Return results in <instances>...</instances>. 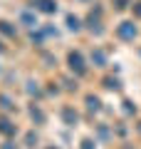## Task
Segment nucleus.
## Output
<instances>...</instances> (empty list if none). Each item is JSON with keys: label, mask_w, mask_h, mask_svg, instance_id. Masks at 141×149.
I'll use <instances>...</instances> for the list:
<instances>
[{"label": "nucleus", "mask_w": 141, "mask_h": 149, "mask_svg": "<svg viewBox=\"0 0 141 149\" xmlns=\"http://www.w3.org/2000/svg\"><path fill=\"white\" fill-rule=\"evenodd\" d=\"M116 35H119L121 40H134L136 37V25L134 22H121V25L116 27Z\"/></svg>", "instance_id": "f257e3e1"}, {"label": "nucleus", "mask_w": 141, "mask_h": 149, "mask_svg": "<svg viewBox=\"0 0 141 149\" xmlns=\"http://www.w3.org/2000/svg\"><path fill=\"white\" fill-rule=\"evenodd\" d=\"M69 67H72V72H77V74H84V60H82V55L79 52H69Z\"/></svg>", "instance_id": "f03ea898"}, {"label": "nucleus", "mask_w": 141, "mask_h": 149, "mask_svg": "<svg viewBox=\"0 0 141 149\" xmlns=\"http://www.w3.org/2000/svg\"><path fill=\"white\" fill-rule=\"evenodd\" d=\"M17 132V127L10 122V119H5V117H0V134H5V137H12V134Z\"/></svg>", "instance_id": "7ed1b4c3"}, {"label": "nucleus", "mask_w": 141, "mask_h": 149, "mask_svg": "<svg viewBox=\"0 0 141 149\" xmlns=\"http://www.w3.org/2000/svg\"><path fill=\"white\" fill-rule=\"evenodd\" d=\"M35 5L40 13H55L57 10V3L55 0H35Z\"/></svg>", "instance_id": "20e7f679"}, {"label": "nucleus", "mask_w": 141, "mask_h": 149, "mask_svg": "<svg viewBox=\"0 0 141 149\" xmlns=\"http://www.w3.org/2000/svg\"><path fill=\"white\" fill-rule=\"evenodd\" d=\"M62 119H64L67 124H74V122H77V112L69 109V107H64V109H62Z\"/></svg>", "instance_id": "39448f33"}, {"label": "nucleus", "mask_w": 141, "mask_h": 149, "mask_svg": "<svg viewBox=\"0 0 141 149\" xmlns=\"http://www.w3.org/2000/svg\"><path fill=\"white\" fill-rule=\"evenodd\" d=\"M92 62H97V67H104L106 65V55L102 52V50H97V52H92Z\"/></svg>", "instance_id": "423d86ee"}, {"label": "nucleus", "mask_w": 141, "mask_h": 149, "mask_svg": "<svg viewBox=\"0 0 141 149\" xmlns=\"http://www.w3.org/2000/svg\"><path fill=\"white\" fill-rule=\"evenodd\" d=\"M30 114H32V119H35V122H45V114H42V109H40V107H35V104H32Z\"/></svg>", "instance_id": "0eeeda50"}, {"label": "nucleus", "mask_w": 141, "mask_h": 149, "mask_svg": "<svg viewBox=\"0 0 141 149\" xmlns=\"http://www.w3.org/2000/svg\"><path fill=\"white\" fill-rule=\"evenodd\" d=\"M67 25H69V30H79V17H74V15H67Z\"/></svg>", "instance_id": "6e6552de"}, {"label": "nucleus", "mask_w": 141, "mask_h": 149, "mask_svg": "<svg viewBox=\"0 0 141 149\" xmlns=\"http://www.w3.org/2000/svg\"><path fill=\"white\" fill-rule=\"evenodd\" d=\"M0 104H3V109H12V102H10V97H5V95H0Z\"/></svg>", "instance_id": "1a4fd4ad"}, {"label": "nucleus", "mask_w": 141, "mask_h": 149, "mask_svg": "<svg viewBox=\"0 0 141 149\" xmlns=\"http://www.w3.org/2000/svg\"><path fill=\"white\" fill-rule=\"evenodd\" d=\"M87 104H89V109H94V112L99 109V100H97V97H92V95L87 97Z\"/></svg>", "instance_id": "9d476101"}, {"label": "nucleus", "mask_w": 141, "mask_h": 149, "mask_svg": "<svg viewBox=\"0 0 141 149\" xmlns=\"http://www.w3.org/2000/svg\"><path fill=\"white\" fill-rule=\"evenodd\" d=\"M104 87H106V90H119V82L111 80V77H106V80H104Z\"/></svg>", "instance_id": "9b49d317"}, {"label": "nucleus", "mask_w": 141, "mask_h": 149, "mask_svg": "<svg viewBox=\"0 0 141 149\" xmlns=\"http://www.w3.org/2000/svg\"><path fill=\"white\" fill-rule=\"evenodd\" d=\"M0 32H5V35H15V27H10L8 22H0Z\"/></svg>", "instance_id": "f8f14e48"}, {"label": "nucleus", "mask_w": 141, "mask_h": 149, "mask_svg": "<svg viewBox=\"0 0 141 149\" xmlns=\"http://www.w3.org/2000/svg\"><path fill=\"white\" fill-rule=\"evenodd\" d=\"M22 22H25V25H37V20L30 15V13H22Z\"/></svg>", "instance_id": "ddd939ff"}, {"label": "nucleus", "mask_w": 141, "mask_h": 149, "mask_svg": "<svg viewBox=\"0 0 141 149\" xmlns=\"http://www.w3.org/2000/svg\"><path fill=\"white\" fill-rule=\"evenodd\" d=\"M82 149H92V142H89V139H87V142H84V147Z\"/></svg>", "instance_id": "4468645a"}, {"label": "nucleus", "mask_w": 141, "mask_h": 149, "mask_svg": "<svg viewBox=\"0 0 141 149\" xmlns=\"http://www.w3.org/2000/svg\"><path fill=\"white\" fill-rule=\"evenodd\" d=\"M136 15H141V3H139V8H136Z\"/></svg>", "instance_id": "2eb2a0df"}, {"label": "nucleus", "mask_w": 141, "mask_h": 149, "mask_svg": "<svg viewBox=\"0 0 141 149\" xmlns=\"http://www.w3.org/2000/svg\"><path fill=\"white\" fill-rule=\"evenodd\" d=\"M47 149H59V147H47Z\"/></svg>", "instance_id": "dca6fc26"}, {"label": "nucleus", "mask_w": 141, "mask_h": 149, "mask_svg": "<svg viewBox=\"0 0 141 149\" xmlns=\"http://www.w3.org/2000/svg\"><path fill=\"white\" fill-rule=\"evenodd\" d=\"M0 50H3V47H0Z\"/></svg>", "instance_id": "f3484780"}]
</instances>
